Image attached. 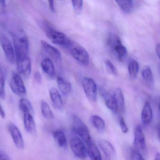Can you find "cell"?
<instances>
[{
  "label": "cell",
  "instance_id": "obj_1",
  "mask_svg": "<svg viewBox=\"0 0 160 160\" xmlns=\"http://www.w3.org/2000/svg\"><path fill=\"white\" fill-rule=\"evenodd\" d=\"M13 39L16 61L28 56L29 39L25 32L23 30L17 31L14 34Z\"/></svg>",
  "mask_w": 160,
  "mask_h": 160
},
{
  "label": "cell",
  "instance_id": "obj_2",
  "mask_svg": "<svg viewBox=\"0 0 160 160\" xmlns=\"http://www.w3.org/2000/svg\"><path fill=\"white\" fill-rule=\"evenodd\" d=\"M41 27L52 43L67 48H69L72 44V41L66 35L53 29L47 22L42 23Z\"/></svg>",
  "mask_w": 160,
  "mask_h": 160
},
{
  "label": "cell",
  "instance_id": "obj_3",
  "mask_svg": "<svg viewBox=\"0 0 160 160\" xmlns=\"http://www.w3.org/2000/svg\"><path fill=\"white\" fill-rule=\"evenodd\" d=\"M73 129L87 145L92 142L88 128L82 119L76 115L73 117Z\"/></svg>",
  "mask_w": 160,
  "mask_h": 160
},
{
  "label": "cell",
  "instance_id": "obj_4",
  "mask_svg": "<svg viewBox=\"0 0 160 160\" xmlns=\"http://www.w3.org/2000/svg\"><path fill=\"white\" fill-rule=\"evenodd\" d=\"M70 148L74 155L82 160L86 158L87 156V148L84 142L77 135H72L69 141Z\"/></svg>",
  "mask_w": 160,
  "mask_h": 160
},
{
  "label": "cell",
  "instance_id": "obj_5",
  "mask_svg": "<svg viewBox=\"0 0 160 160\" xmlns=\"http://www.w3.org/2000/svg\"><path fill=\"white\" fill-rule=\"evenodd\" d=\"M108 46L114 51L119 60H122L127 55V49L123 45L121 39L116 35L111 34L107 40Z\"/></svg>",
  "mask_w": 160,
  "mask_h": 160
},
{
  "label": "cell",
  "instance_id": "obj_6",
  "mask_svg": "<svg viewBox=\"0 0 160 160\" xmlns=\"http://www.w3.org/2000/svg\"><path fill=\"white\" fill-rule=\"evenodd\" d=\"M82 85L87 98L91 102H96L98 95V88L94 80L88 77H84L82 81Z\"/></svg>",
  "mask_w": 160,
  "mask_h": 160
},
{
  "label": "cell",
  "instance_id": "obj_7",
  "mask_svg": "<svg viewBox=\"0 0 160 160\" xmlns=\"http://www.w3.org/2000/svg\"><path fill=\"white\" fill-rule=\"evenodd\" d=\"M70 52L72 57L83 65H87L89 63V55L86 50L81 45L71 44Z\"/></svg>",
  "mask_w": 160,
  "mask_h": 160
},
{
  "label": "cell",
  "instance_id": "obj_8",
  "mask_svg": "<svg viewBox=\"0 0 160 160\" xmlns=\"http://www.w3.org/2000/svg\"><path fill=\"white\" fill-rule=\"evenodd\" d=\"M133 145L135 150L139 153H145L147 151L145 136L141 126H137L135 128Z\"/></svg>",
  "mask_w": 160,
  "mask_h": 160
},
{
  "label": "cell",
  "instance_id": "obj_9",
  "mask_svg": "<svg viewBox=\"0 0 160 160\" xmlns=\"http://www.w3.org/2000/svg\"><path fill=\"white\" fill-rule=\"evenodd\" d=\"M0 44L7 60L11 64L14 63L16 58L14 47L12 46L10 40L4 34H0Z\"/></svg>",
  "mask_w": 160,
  "mask_h": 160
},
{
  "label": "cell",
  "instance_id": "obj_10",
  "mask_svg": "<svg viewBox=\"0 0 160 160\" xmlns=\"http://www.w3.org/2000/svg\"><path fill=\"white\" fill-rule=\"evenodd\" d=\"M10 87L12 92L18 96L24 95L26 90L21 77L17 73L12 74L10 81Z\"/></svg>",
  "mask_w": 160,
  "mask_h": 160
},
{
  "label": "cell",
  "instance_id": "obj_11",
  "mask_svg": "<svg viewBox=\"0 0 160 160\" xmlns=\"http://www.w3.org/2000/svg\"><path fill=\"white\" fill-rule=\"evenodd\" d=\"M8 130L16 147L19 149H23L24 147V141L18 127L13 123H9Z\"/></svg>",
  "mask_w": 160,
  "mask_h": 160
},
{
  "label": "cell",
  "instance_id": "obj_12",
  "mask_svg": "<svg viewBox=\"0 0 160 160\" xmlns=\"http://www.w3.org/2000/svg\"><path fill=\"white\" fill-rule=\"evenodd\" d=\"M17 70L20 75L27 77L31 74L32 70V63L28 56L20 60L16 61Z\"/></svg>",
  "mask_w": 160,
  "mask_h": 160
},
{
  "label": "cell",
  "instance_id": "obj_13",
  "mask_svg": "<svg viewBox=\"0 0 160 160\" xmlns=\"http://www.w3.org/2000/svg\"><path fill=\"white\" fill-rule=\"evenodd\" d=\"M153 113L150 103L146 101L145 102L141 113V120L145 126L150 124L153 119Z\"/></svg>",
  "mask_w": 160,
  "mask_h": 160
},
{
  "label": "cell",
  "instance_id": "obj_14",
  "mask_svg": "<svg viewBox=\"0 0 160 160\" xmlns=\"http://www.w3.org/2000/svg\"><path fill=\"white\" fill-rule=\"evenodd\" d=\"M99 144L106 158L108 160H112L115 156L116 152L112 144L105 140H101Z\"/></svg>",
  "mask_w": 160,
  "mask_h": 160
},
{
  "label": "cell",
  "instance_id": "obj_15",
  "mask_svg": "<svg viewBox=\"0 0 160 160\" xmlns=\"http://www.w3.org/2000/svg\"><path fill=\"white\" fill-rule=\"evenodd\" d=\"M41 47L47 54L50 55L53 59L60 61L62 59V55L60 51L49 43L44 40L41 41Z\"/></svg>",
  "mask_w": 160,
  "mask_h": 160
},
{
  "label": "cell",
  "instance_id": "obj_16",
  "mask_svg": "<svg viewBox=\"0 0 160 160\" xmlns=\"http://www.w3.org/2000/svg\"><path fill=\"white\" fill-rule=\"evenodd\" d=\"M23 114V123L25 130L29 133H34L36 130V127L32 114L30 112H25Z\"/></svg>",
  "mask_w": 160,
  "mask_h": 160
},
{
  "label": "cell",
  "instance_id": "obj_17",
  "mask_svg": "<svg viewBox=\"0 0 160 160\" xmlns=\"http://www.w3.org/2000/svg\"><path fill=\"white\" fill-rule=\"evenodd\" d=\"M49 95L53 106L57 110H62L63 107L61 94L56 88L52 87L49 90Z\"/></svg>",
  "mask_w": 160,
  "mask_h": 160
},
{
  "label": "cell",
  "instance_id": "obj_18",
  "mask_svg": "<svg viewBox=\"0 0 160 160\" xmlns=\"http://www.w3.org/2000/svg\"><path fill=\"white\" fill-rule=\"evenodd\" d=\"M105 105L114 113H118V108L114 94L104 92L102 94Z\"/></svg>",
  "mask_w": 160,
  "mask_h": 160
},
{
  "label": "cell",
  "instance_id": "obj_19",
  "mask_svg": "<svg viewBox=\"0 0 160 160\" xmlns=\"http://www.w3.org/2000/svg\"><path fill=\"white\" fill-rule=\"evenodd\" d=\"M41 66L43 71L51 79L55 78L56 71L52 61L48 58H45L41 63Z\"/></svg>",
  "mask_w": 160,
  "mask_h": 160
},
{
  "label": "cell",
  "instance_id": "obj_20",
  "mask_svg": "<svg viewBox=\"0 0 160 160\" xmlns=\"http://www.w3.org/2000/svg\"><path fill=\"white\" fill-rule=\"evenodd\" d=\"M57 83L60 91L65 96L68 95L72 90V85L68 81L62 77H58Z\"/></svg>",
  "mask_w": 160,
  "mask_h": 160
},
{
  "label": "cell",
  "instance_id": "obj_21",
  "mask_svg": "<svg viewBox=\"0 0 160 160\" xmlns=\"http://www.w3.org/2000/svg\"><path fill=\"white\" fill-rule=\"evenodd\" d=\"M118 108V112L123 113L125 111V99L120 88H117L113 93Z\"/></svg>",
  "mask_w": 160,
  "mask_h": 160
},
{
  "label": "cell",
  "instance_id": "obj_22",
  "mask_svg": "<svg viewBox=\"0 0 160 160\" xmlns=\"http://www.w3.org/2000/svg\"><path fill=\"white\" fill-rule=\"evenodd\" d=\"M115 2L125 13H131L134 10L135 4L134 1L132 0H119Z\"/></svg>",
  "mask_w": 160,
  "mask_h": 160
},
{
  "label": "cell",
  "instance_id": "obj_23",
  "mask_svg": "<svg viewBox=\"0 0 160 160\" xmlns=\"http://www.w3.org/2000/svg\"><path fill=\"white\" fill-rule=\"evenodd\" d=\"M87 146V154L91 160H102L100 152L97 146L92 142Z\"/></svg>",
  "mask_w": 160,
  "mask_h": 160
},
{
  "label": "cell",
  "instance_id": "obj_24",
  "mask_svg": "<svg viewBox=\"0 0 160 160\" xmlns=\"http://www.w3.org/2000/svg\"><path fill=\"white\" fill-rule=\"evenodd\" d=\"M53 136L56 143L60 147H65L67 144L65 134L61 130H57L53 132Z\"/></svg>",
  "mask_w": 160,
  "mask_h": 160
},
{
  "label": "cell",
  "instance_id": "obj_25",
  "mask_svg": "<svg viewBox=\"0 0 160 160\" xmlns=\"http://www.w3.org/2000/svg\"><path fill=\"white\" fill-rule=\"evenodd\" d=\"M19 107L23 113L25 112H30L32 114L33 113V109L32 103L28 99L25 98L21 99L19 102Z\"/></svg>",
  "mask_w": 160,
  "mask_h": 160
},
{
  "label": "cell",
  "instance_id": "obj_26",
  "mask_svg": "<svg viewBox=\"0 0 160 160\" xmlns=\"http://www.w3.org/2000/svg\"><path fill=\"white\" fill-rule=\"evenodd\" d=\"M139 65L137 61L132 60L130 61L128 66L129 74L131 78L135 79L137 77L139 72Z\"/></svg>",
  "mask_w": 160,
  "mask_h": 160
},
{
  "label": "cell",
  "instance_id": "obj_27",
  "mask_svg": "<svg viewBox=\"0 0 160 160\" xmlns=\"http://www.w3.org/2000/svg\"><path fill=\"white\" fill-rule=\"evenodd\" d=\"M91 120L93 126L98 130L102 131L105 128V122L99 116L97 115L92 116L91 117Z\"/></svg>",
  "mask_w": 160,
  "mask_h": 160
},
{
  "label": "cell",
  "instance_id": "obj_28",
  "mask_svg": "<svg viewBox=\"0 0 160 160\" xmlns=\"http://www.w3.org/2000/svg\"><path fill=\"white\" fill-rule=\"evenodd\" d=\"M41 110L42 114L45 118L47 119H52L53 118V114L51 109L48 104L45 101H41Z\"/></svg>",
  "mask_w": 160,
  "mask_h": 160
},
{
  "label": "cell",
  "instance_id": "obj_29",
  "mask_svg": "<svg viewBox=\"0 0 160 160\" xmlns=\"http://www.w3.org/2000/svg\"><path fill=\"white\" fill-rule=\"evenodd\" d=\"M142 77L145 81L149 84H153L154 83V76L152 70L149 67H146L142 72Z\"/></svg>",
  "mask_w": 160,
  "mask_h": 160
},
{
  "label": "cell",
  "instance_id": "obj_30",
  "mask_svg": "<svg viewBox=\"0 0 160 160\" xmlns=\"http://www.w3.org/2000/svg\"><path fill=\"white\" fill-rule=\"evenodd\" d=\"M6 77L4 71L2 68L0 66V98L4 99L5 98L6 93L5 86Z\"/></svg>",
  "mask_w": 160,
  "mask_h": 160
},
{
  "label": "cell",
  "instance_id": "obj_31",
  "mask_svg": "<svg viewBox=\"0 0 160 160\" xmlns=\"http://www.w3.org/2000/svg\"><path fill=\"white\" fill-rule=\"evenodd\" d=\"M72 5L74 10L77 14H80L82 9L83 2L81 0L72 1Z\"/></svg>",
  "mask_w": 160,
  "mask_h": 160
},
{
  "label": "cell",
  "instance_id": "obj_32",
  "mask_svg": "<svg viewBox=\"0 0 160 160\" xmlns=\"http://www.w3.org/2000/svg\"><path fill=\"white\" fill-rule=\"evenodd\" d=\"M105 65L107 67V69L112 74L114 75H116L117 74V71L113 64L109 61V60H106L105 61Z\"/></svg>",
  "mask_w": 160,
  "mask_h": 160
},
{
  "label": "cell",
  "instance_id": "obj_33",
  "mask_svg": "<svg viewBox=\"0 0 160 160\" xmlns=\"http://www.w3.org/2000/svg\"><path fill=\"white\" fill-rule=\"evenodd\" d=\"M119 124L120 126V129L122 131V132L124 133H128V128L125 122V119L123 116H120L119 118Z\"/></svg>",
  "mask_w": 160,
  "mask_h": 160
},
{
  "label": "cell",
  "instance_id": "obj_34",
  "mask_svg": "<svg viewBox=\"0 0 160 160\" xmlns=\"http://www.w3.org/2000/svg\"><path fill=\"white\" fill-rule=\"evenodd\" d=\"M131 160H145L141 153L135 150H133L131 154Z\"/></svg>",
  "mask_w": 160,
  "mask_h": 160
},
{
  "label": "cell",
  "instance_id": "obj_35",
  "mask_svg": "<svg viewBox=\"0 0 160 160\" xmlns=\"http://www.w3.org/2000/svg\"><path fill=\"white\" fill-rule=\"evenodd\" d=\"M0 160H12V159L4 151L0 150Z\"/></svg>",
  "mask_w": 160,
  "mask_h": 160
},
{
  "label": "cell",
  "instance_id": "obj_36",
  "mask_svg": "<svg viewBox=\"0 0 160 160\" xmlns=\"http://www.w3.org/2000/svg\"><path fill=\"white\" fill-rule=\"evenodd\" d=\"M34 78L38 83L40 84L42 81V77H41V74L38 71L35 72Z\"/></svg>",
  "mask_w": 160,
  "mask_h": 160
},
{
  "label": "cell",
  "instance_id": "obj_37",
  "mask_svg": "<svg viewBox=\"0 0 160 160\" xmlns=\"http://www.w3.org/2000/svg\"><path fill=\"white\" fill-rule=\"evenodd\" d=\"M49 6L50 9L51 10L52 12H55V7H54V2L53 1H48Z\"/></svg>",
  "mask_w": 160,
  "mask_h": 160
},
{
  "label": "cell",
  "instance_id": "obj_38",
  "mask_svg": "<svg viewBox=\"0 0 160 160\" xmlns=\"http://www.w3.org/2000/svg\"><path fill=\"white\" fill-rule=\"evenodd\" d=\"M0 116L2 118H4L5 117V113L1 104H0Z\"/></svg>",
  "mask_w": 160,
  "mask_h": 160
},
{
  "label": "cell",
  "instance_id": "obj_39",
  "mask_svg": "<svg viewBox=\"0 0 160 160\" xmlns=\"http://www.w3.org/2000/svg\"><path fill=\"white\" fill-rule=\"evenodd\" d=\"M156 52H157V55L160 60V43H159L157 45V47H156Z\"/></svg>",
  "mask_w": 160,
  "mask_h": 160
},
{
  "label": "cell",
  "instance_id": "obj_40",
  "mask_svg": "<svg viewBox=\"0 0 160 160\" xmlns=\"http://www.w3.org/2000/svg\"><path fill=\"white\" fill-rule=\"evenodd\" d=\"M6 7V1H0V8L4 9Z\"/></svg>",
  "mask_w": 160,
  "mask_h": 160
},
{
  "label": "cell",
  "instance_id": "obj_41",
  "mask_svg": "<svg viewBox=\"0 0 160 160\" xmlns=\"http://www.w3.org/2000/svg\"><path fill=\"white\" fill-rule=\"evenodd\" d=\"M155 160H160V153H158L156 154Z\"/></svg>",
  "mask_w": 160,
  "mask_h": 160
},
{
  "label": "cell",
  "instance_id": "obj_42",
  "mask_svg": "<svg viewBox=\"0 0 160 160\" xmlns=\"http://www.w3.org/2000/svg\"><path fill=\"white\" fill-rule=\"evenodd\" d=\"M158 136H159V141L160 142V128L158 130Z\"/></svg>",
  "mask_w": 160,
  "mask_h": 160
},
{
  "label": "cell",
  "instance_id": "obj_43",
  "mask_svg": "<svg viewBox=\"0 0 160 160\" xmlns=\"http://www.w3.org/2000/svg\"><path fill=\"white\" fill-rule=\"evenodd\" d=\"M158 106H159V109L160 111V97L159 99Z\"/></svg>",
  "mask_w": 160,
  "mask_h": 160
}]
</instances>
